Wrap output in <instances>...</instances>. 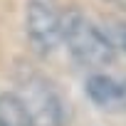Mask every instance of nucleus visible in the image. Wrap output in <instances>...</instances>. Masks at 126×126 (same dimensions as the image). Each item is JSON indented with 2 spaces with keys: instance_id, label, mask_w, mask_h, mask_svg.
Listing matches in <instances>:
<instances>
[{
  "instance_id": "nucleus-1",
  "label": "nucleus",
  "mask_w": 126,
  "mask_h": 126,
  "mask_svg": "<svg viewBox=\"0 0 126 126\" xmlns=\"http://www.w3.org/2000/svg\"><path fill=\"white\" fill-rule=\"evenodd\" d=\"M62 42L77 64L89 69L106 67L116 59V45L106 37V32L77 10L62 15Z\"/></svg>"
},
{
  "instance_id": "nucleus-2",
  "label": "nucleus",
  "mask_w": 126,
  "mask_h": 126,
  "mask_svg": "<svg viewBox=\"0 0 126 126\" xmlns=\"http://www.w3.org/2000/svg\"><path fill=\"white\" fill-rule=\"evenodd\" d=\"M17 94L30 114L32 126H64V101L45 77L30 74L20 82Z\"/></svg>"
},
{
  "instance_id": "nucleus-3",
  "label": "nucleus",
  "mask_w": 126,
  "mask_h": 126,
  "mask_svg": "<svg viewBox=\"0 0 126 126\" xmlns=\"http://www.w3.org/2000/svg\"><path fill=\"white\" fill-rule=\"evenodd\" d=\"M25 35L37 54H52L62 42V15L49 0H27Z\"/></svg>"
},
{
  "instance_id": "nucleus-4",
  "label": "nucleus",
  "mask_w": 126,
  "mask_h": 126,
  "mask_svg": "<svg viewBox=\"0 0 126 126\" xmlns=\"http://www.w3.org/2000/svg\"><path fill=\"white\" fill-rule=\"evenodd\" d=\"M84 92L89 101L104 111H126V77H114V74H89Z\"/></svg>"
},
{
  "instance_id": "nucleus-5",
  "label": "nucleus",
  "mask_w": 126,
  "mask_h": 126,
  "mask_svg": "<svg viewBox=\"0 0 126 126\" xmlns=\"http://www.w3.org/2000/svg\"><path fill=\"white\" fill-rule=\"evenodd\" d=\"M0 126H32L30 114L17 92L0 94Z\"/></svg>"
},
{
  "instance_id": "nucleus-6",
  "label": "nucleus",
  "mask_w": 126,
  "mask_h": 126,
  "mask_svg": "<svg viewBox=\"0 0 126 126\" xmlns=\"http://www.w3.org/2000/svg\"><path fill=\"white\" fill-rule=\"evenodd\" d=\"M119 47H121V49H126V22L119 27Z\"/></svg>"
}]
</instances>
